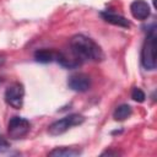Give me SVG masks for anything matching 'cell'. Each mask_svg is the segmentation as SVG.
Listing matches in <instances>:
<instances>
[{"label":"cell","mask_w":157,"mask_h":157,"mask_svg":"<svg viewBox=\"0 0 157 157\" xmlns=\"http://www.w3.org/2000/svg\"><path fill=\"white\" fill-rule=\"evenodd\" d=\"M70 50L72 54L82 63L86 60L90 61H101L104 58L102 48L90 37L85 34H75L70 39Z\"/></svg>","instance_id":"obj_1"},{"label":"cell","mask_w":157,"mask_h":157,"mask_svg":"<svg viewBox=\"0 0 157 157\" xmlns=\"http://www.w3.org/2000/svg\"><path fill=\"white\" fill-rule=\"evenodd\" d=\"M156 38L157 28L155 25H152V27L147 32V36L141 49V64L146 70L156 69Z\"/></svg>","instance_id":"obj_2"},{"label":"cell","mask_w":157,"mask_h":157,"mask_svg":"<svg viewBox=\"0 0 157 157\" xmlns=\"http://www.w3.org/2000/svg\"><path fill=\"white\" fill-rule=\"evenodd\" d=\"M83 121H85L83 115H81V114H70V115H66V117L52 123L48 126V132L52 136H58V135H61L65 131H67L70 128L82 124Z\"/></svg>","instance_id":"obj_3"},{"label":"cell","mask_w":157,"mask_h":157,"mask_svg":"<svg viewBox=\"0 0 157 157\" xmlns=\"http://www.w3.org/2000/svg\"><path fill=\"white\" fill-rule=\"evenodd\" d=\"M23 97H25V87L20 82L11 83L5 91V101L9 105L15 109H21L23 105Z\"/></svg>","instance_id":"obj_4"},{"label":"cell","mask_w":157,"mask_h":157,"mask_svg":"<svg viewBox=\"0 0 157 157\" xmlns=\"http://www.w3.org/2000/svg\"><path fill=\"white\" fill-rule=\"evenodd\" d=\"M29 128H31V124L26 118L12 117L7 124V134L13 140L22 139L28 134Z\"/></svg>","instance_id":"obj_5"},{"label":"cell","mask_w":157,"mask_h":157,"mask_svg":"<svg viewBox=\"0 0 157 157\" xmlns=\"http://www.w3.org/2000/svg\"><path fill=\"white\" fill-rule=\"evenodd\" d=\"M67 86L76 92H86L91 87V78L87 74L76 72L67 78Z\"/></svg>","instance_id":"obj_6"},{"label":"cell","mask_w":157,"mask_h":157,"mask_svg":"<svg viewBox=\"0 0 157 157\" xmlns=\"http://www.w3.org/2000/svg\"><path fill=\"white\" fill-rule=\"evenodd\" d=\"M130 12L134 18L139 21H144L150 17L151 7L145 0H135L130 4Z\"/></svg>","instance_id":"obj_7"},{"label":"cell","mask_w":157,"mask_h":157,"mask_svg":"<svg viewBox=\"0 0 157 157\" xmlns=\"http://www.w3.org/2000/svg\"><path fill=\"white\" fill-rule=\"evenodd\" d=\"M101 16L103 17L104 21L114 25V26H119V27H124V28H128L130 27V21L126 20L124 16H120V15H117V13H112V12H102Z\"/></svg>","instance_id":"obj_8"},{"label":"cell","mask_w":157,"mask_h":157,"mask_svg":"<svg viewBox=\"0 0 157 157\" xmlns=\"http://www.w3.org/2000/svg\"><path fill=\"white\" fill-rule=\"evenodd\" d=\"M80 153H81L80 148L61 146V147H55L54 150H52L48 153V156H52V157H75V156H78Z\"/></svg>","instance_id":"obj_9"},{"label":"cell","mask_w":157,"mask_h":157,"mask_svg":"<svg viewBox=\"0 0 157 157\" xmlns=\"http://www.w3.org/2000/svg\"><path fill=\"white\" fill-rule=\"evenodd\" d=\"M56 54L58 52L55 50H49V49H39L34 53V59L38 63H52V61H56Z\"/></svg>","instance_id":"obj_10"},{"label":"cell","mask_w":157,"mask_h":157,"mask_svg":"<svg viewBox=\"0 0 157 157\" xmlns=\"http://www.w3.org/2000/svg\"><path fill=\"white\" fill-rule=\"evenodd\" d=\"M131 113H132V109L129 104H120L114 109L113 118L117 121H123V120L128 119L131 115Z\"/></svg>","instance_id":"obj_11"},{"label":"cell","mask_w":157,"mask_h":157,"mask_svg":"<svg viewBox=\"0 0 157 157\" xmlns=\"http://www.w3.org/2000/svg\"><path fill=\"white\" fill-rule=\"evenodd\" d=\"M131 98L135 101V102H139V103H142L145 99H146V94L145 92L139 88V87H134L132 91H131Z\"/></svg>","instance_id":"obj_12"},{"label":"cell","mask_w":157,"mask_h":157,"mask_svg":"<svg viewBox=\"0 0 157 157\" xmlns=\"http://www.w3.org/2000/svg\"><path fill=\"white\" fill-rule=\"evenodd\" d=\"M103 155H118V152H113V151H104L103 153H102V156Z\"/></svg>","instance_id":"obj_13"},{"label":"cell","mask_w":157,"mask_h":157,"mask_svg":"<svg viewBox=\"0 0 157 157\" xmlns=\"http://www.w3.org/2000/svg\"><path fill=\"white\" fill-rule=\"evenodd\" d=\"M4 63H5V56H4V55H0V66H1Z\"/></svg>","instance_id":"obj_14"},{"label":"cell","mask_w":157,"mask_h":157,"mask_svg":"<svg viewBox=\"0 0 157 157\" xmlns=\"http://www.w3.org/2000/svg\"><path fill=\"white\" fill-rule=\"evenodd\" d=\"M0 147H1V140H0Z\"/></svg>","instance_id":"obj_15"}]
</instances>
